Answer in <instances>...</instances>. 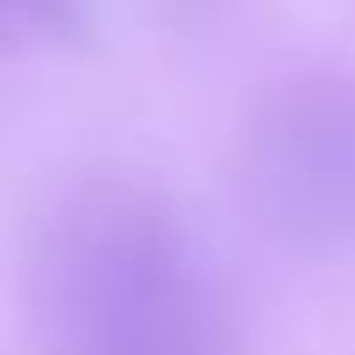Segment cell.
Listing matches in <instances>:
<instances>
[{
  "label": "cell",
  "mask_w": 355,
  "mask_h": 355,
  "mask_svg": "<svg viewBox=\"0 0 355 355\" xmlns=\"http://www.w3.org/2000/svg\"><path fill=\"white\" fill-rule=\"evenodd\" d=\"M83 17H89V0H0V44L22 33L72 39L83 33Z\"/></svg>",
  "instance_id": "3"
},
{
  "label": "cell",
  "mask_w": 355,
  "mask_h": 355,
  "mask_svg": "<svg viewBox=\"0 0 355 355\" xmlns=\"http://www.w3.org/2000/svg\"><path fill=\"white\" fill-rule=\"evenodd\" d=\"M189 239L172 205L116 172L67 183L28 227L22 283L39 322L72 349L94 355L194 277Z\"/></svg>",
  "instance_id": "1"
},
{
  "label": "cell",
  "mask_w": 355,
  "mask_h": 355,
  "mask_svg": "<svg viewBox=\"0 0 355 355\" xmlns=\"http://www.w3.org/2000/svg\"><path fill=\"white\" fill-rule=\"evenodd\" d=\"M150 6H155L172 28H205V22H211L227 0H150Z\"/></svg>",
  "instance_id": "4"
},
{
  "label": "cell",
  "mask_w": 355,
  "mask_h": 355,
  "mask_svg": "<svg viewBox=\"0 0 355 355\" xmlns=\"http://www.w3.org/2000/svg\"><path fill=\"white\" fill-rule=\"evenodd\" d=\"M233 189L250 222L294 250L355 244V78L294 72L272 83L239 128Z\"/></svg>",
  "instance_id": "2"
}]
</instances>
